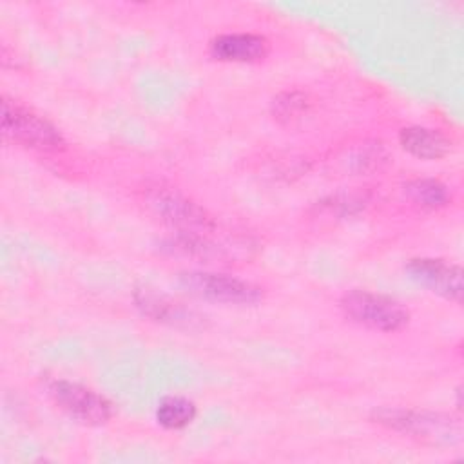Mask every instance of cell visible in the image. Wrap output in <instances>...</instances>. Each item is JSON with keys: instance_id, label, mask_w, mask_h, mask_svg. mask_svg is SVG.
I'll return each mask as SVG.
<instances>
[{"instance_id": "7c38bea8", "label": "cell", "mask_w": 464, "mask_h": 464, "mask_svg": "<svg viewBox=\"0 0 464 464\" xmlns=\"http://www.w3.org/2000/svg\"><path fill=\"white\" fill-rule=\"evenodd\" d=\"M404 194L410 201L419 205L420 208L435 210L446 207L450 203V190L444 183L431 178H417L404 183Z\"/></svg>"}, {"instance_id": "3957f363", "label": "cell", "mask_w": 464, "mask_h": 464, "mask_svg": "<svg viewBox=\"0 0 464 464\" xmlns=\"http://www.w3.org/2000/svg\"><path fill=\"white\" fill-rule=\"evenodd\" d=\"M147 203L169 227L176 228L179 237H210L216 230L212 216L187 196L170 188H152L147 194Z\"/></svg>"}, {"instance_id": "9c48e42d", "label": "cell", "mask_w": 464, "mask_h": 464, "mask_svg": "<svg viewBox=\"0 0 464 464\" xmlns=\"http://www.w3.org/2000/svg\"><path fill=\"white\" fill-rule=\"evenodd\" d=\"M134 299H136V304L141 310V314L158 323H165L170 326L192 328L199 321V317L194 312L183 308L179 303H174L169 297L156 294L149 288L136 290Z\"/></svg>"}, {"instance_id": "4fadbf2b", "label": "cell", "mask_w": 464, "mask_h": 464, "mask_svg": "<svg viewBox=\"0 0 464 464\" xmlns=\"http://www.w3.org/2000/svg\"><path fill=\"white\" fill-rule=\"evenodd\" d=\"M306 109H308L306 96L297 91L281 92L272 102V114L276 120H279L283 123H290V121L301 118L306 112Z\"/></svg>"}, {"instance_id": "5bb4252c", "label": "cell", "mask_w": 464, "mask_h": 464, "mask_svg": "<svg viewBox=\"0 0 464 464\" xmlns=\"http://www.w3.org/2000/svg\"><path fill=\"white\" fill-rule=\"evenodd\" d=\"M386 160H388V154L381 143H372V145L364 143L353 156L352 163L359 172H366V170L379 169Z\"/></svg>"}, {"instance_id": "ba28073f", "label": "cell", "mask_w": 464, "mask_h": 464, "mask_svg": "<svg viewBox=\"0 0 464 464\" xmlns=\"http://www.w3.org/2000/svg\"><path fill=\"white\" fill-rule=\"evenodd\" d=\"M270 51L265 36L256 33H225L208 44V54L225 63H254Z\"/></svg>"}, {"instance_id": "6da1fadb", "label": "cell", "mask_w": 464, "mask_h": 464, "mask_svg": "<svg viewBox=\"0 0 464 464\" xmlns=\"http://www.w3.org/2000/svg\"><path fill=\"white\" fill-rule=\"evenodd\" d=\"M372 420L393 431L433 444H455L462 437L460 420L440 411L379 408L372 413Z\"/></svg>"}, {"instance_id": "277c9868", "label": "cell", "mask_w": 464, "mask_h": 464, "mask_svg": "<svg viewBox=\"0 0 464 464\" xmlns=\"http://www.w3.org/2000/svg\"><path fill=\"white\" fill-rule=\"evenodd\" d=\"M339 306L348 319L370 330L397 332L410 321V312L397 299L368 290L346 292Z\"/></svg>"}, {"instance_id": "5b68a950", "label": "cell", "mask_w": 464, "mask_h": 464, "mask_svg": "<svg viewBox=\"0 0 464 464\" xmlns=\"http://www.w3.org/2000/svg\"><path fill=\"white\" fill-rule=\"evenodd\" d=\"M179 286L190 295L221 304H256L263 299V290L245 279L214 272H183Z\"/></svg>"}, {"instance_id": "8fae6325", "label": "cell", "mask_w": 464, "mask_h": 464, "mask_svg": "<svg viewBox=\"0 0 464 464\" xmlns=\"http://www.w3.org/2000/svg\"><path fill=\"white\" fill-rule=\"evenodd\" d=\"M196 404L181 395H169L156 406V422L165 430H183L196 419Z\"/></svg>"}, {"instance_id": "52a82bcc", "label": "cell", "mask_w": 464, "mask_h": 464, "mask_svg": "<svg viewBox=\"0 0 464 464\" xmlns=\"http://www.w3.org/2000/svg\"><path fill=\"white\" fill-rule=\"evenodd\" d=\"M408 277L419 286L428 288L430 292L460 303L462 299V268L453 263L433 257H417L410 259L404 266Z\"/></svg>"}, {"instance_id": "30bf717a", "label": "cell", "mask_w": 464, "mask_h": 464, "mask_svg": "<svg viewBox=\"0 0 464 464\" xmlns=\"http://www.w3.org/2000/svg\"><path fill=\"white\" fill-rule=\"evenodd\" d=\"M399 141L406 152L419 160H440L451 149V141L440 130L420 125L402 129L399 132Z\"/></svg>"}, {"instance_id": "7a4b0ae2", "label": "cell", "mask_w": 464, "mask_h": 464, "mask_svg": "<svg viewBox=\"0 0 464 464\" xmlns=\"http://www.w3.org/2000/svg\"><path fill=\"white\" fill-rule=\"evenodd\" d=\"M2 134L5 140L40 152H56L65 147L62 132L44 116L2 96Z\"/></svg>"}, {"instance_id": "8992f818", "label": "cell", "mask_w": 464, "mask_h": 464, "mask_svg": "<svg viewBox=\"0 0 464 464\" xmlns=\"http://www.w3.org/2000/svg\"><path fill=\"white\" fill-rule=\"evenodd\" d=\"M47 393L67 415L89 426H102L114 413L107 397L74 381L54 379L47 384Z\"/></svg>"}]
</instances>
